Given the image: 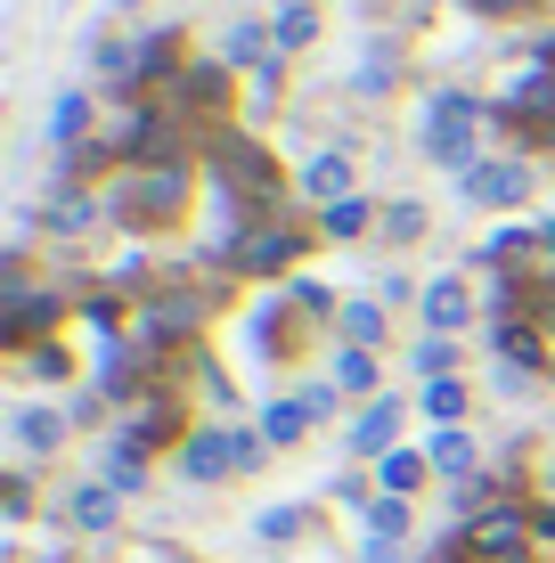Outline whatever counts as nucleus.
<instances>
[{"mask_svg": "<svg viewBox=\"0 0 555 563\" xmlns=\"http://www.w3.org/2000/svg\"><path fill=\"white\" fill-rule=\"evenodd\" d=\"M400 450V400H368L352 417V457H392Z\"/></svg>", "mask_w": 555, "mask_h": 563, "instance_id": "obj_9", "label": "nucleus"}, {"mask_svg": "<svg viewBox=\"0 0 555 563\" xmlns=\"http://www.w3.org/2000/svg\"><path fill=\"white\" fill-rule=\"evenodd\" d=\"M417 376H425V384L457 376V343H449V335H425V343H417Z\"/></svg>", "mask_w": 555, "mask_h": 563, "instance_id": "obj_26", "label": "nucleus"}, {"mask_svg": "<svg viewBox=\"0 0 555 563\" xmlns=\"http://www.w3.org/2000/svg\"><path fill=\"white\" fill-rule=\"evenodd\" d=\"M107 482H114V490H123V498H140V490H147V457L114 441V450H107Z\"/></svg>", "mask_w": 555, "mask_h": 563, "instance_id": "obj_23", "label": "nucleus"}, {"mask_svg": "<svg viewBox=\"0 0 555 563\" xmlns=\"http://www.w3.org/2000/svg\"><path fill=\"white\" fill-rule=\"evenodd\" d=\"M457 188H466L474 205H499V212H507V205H523V197H531V172L514 164V155H482V164H474Z\"/></svg>", "mask_w": 555, "mask_h": 563, "instance_id": "obj_5", "label": "nucleus"}, {"mask_svg": "<svg viewBox=\"0 0 555 563\" xmlns=\"http://www.w3.org/2000/svg\"><path fill=\"white\" fill-rule=\"evenodd\" d=\"M368 539H409V498H368Z\"/></svg>", "mask_w": 555, "mask_h": 563, "instance_id": "obj_24", "label": "nucleus"}, {"mask_svg": "<svg viewBox=\"0 0 555 563\" xmlns=\"http://www.w3.org/2000/svg\"><path fill=\"white\" fill-rule=\"evenodd\" d=\"M474 131H482V99H466V90H442L425 107V155L442 172H474Z\"/></svg>", "mask_w": 555, "mask_h": 563, "instance_id": "obj_2", "label": "nucleus"}, {"mask_svg": "<svg viewBox=\"0 0 555 563\" xmlns=\"http://www.w3.org/2000/svg\"><path fill=\"white\" fill-rule=\"evenodd\" d=\"M302 531H311V507H262V515H254V539H262V548H295Z\"/></svg>", "mask_w": 555, "mask_h": 563, "instance_id": "obj_19", "label": "nucleus"}, {"mask_svg": "<svg viewBox=\"0 0 555 563\" xmlns=\"http://www.w3.org/2000/svg\"><path fill=\"white\" fill-rule=\"evenodd\" d=\"M425 457H433V474H449V482H466V474H474V433H466V424H433V441H425Z\"/></svg>", "mask_w": 555, "mask_h": 563, "instance_id": "obj_13", "label": "nucleus"}, {"mask_svg": "<svg viewBox=\"0 0 555 563\" xmlns=\"http://www.w3.org/2000/svg\"><path fill=\"white\" fill-rule=\"evenodd\" d=\"M278 9H286V0H278Z\"/></svg>", "mask_w": 555, "mask_h": 563, "instance_id": "obj_36", "label": "nucleus"}, {"mask_svg": "<svg viewBox=\"0 0 555 563\" xmlns=\"http://www.w3.org/2000/svg\"><path fill=\"white\" fill-rule=\"evenodd\" d=\"M490 343H499V360L514 367V376H531V367H547V327H540V319H514V310H507V319L490 327Z\"/></svg>", "mask_w": 555, "mask_h": 563, "instance_id": "obj_7", "label": "nucleus"}, {"mask_svg": "<svg viewBox=\"0 0 555 563\" xmlns=\"http://www.w3.org/2000/svg\"><path fill=\"white\" fill-rule=\"evenodd\" d=\"M311 424H319V417H311V400H302V393H295V400H270V409H262V441H270V450H295Z\"/></svg>", "mask_w": 555, "mask_h": 563, "instance_id": "obj_12", "label": "nucleus"}, {"mask_svg": "<svg viewBox=\"0 0 555 563\" xmlns=\"http://www.w3.org/2000/svg\"><path fill=\"white\" fill-rule=\"evenodd\" d=\"M270 57H278V33H270V25L221 33V66H270Z\"/></svg>", "mask_w": 555, "mask_h": 563, "instance_id": "obj_15", "label": "nucleus"}, {"mask_svg": "<svg viewBox=\"0 0 555 563\" xmlns=\"http://www.w3.org/2000/svg\"><path fill=\"white\" fill-rule=\"evenodd\" d=\"M180 474L188 482H229L237 474V424H197V433H180Z\"/></svg>", "mask_w": 555, "mask_h": 563, "instance_id": "obj_4", "label": "nucleus"}, {"mask_svg": "<svg viewBox=\"0 0 555 563\" xmlns=\"http://www.w3.org/2000/svg\"><path fill=\"white\" fill-rule=\"evenodd\" d=\"M57 441H66V417L57 409H16V450L25 457H49Z\"/></svg>", "mask_w": 555, "mask_h": 563, "instance_id": "obj_16", "label": "nucleus"}, {"mask_svg": "<svg viewBox=\"0 0 555 563\" xmlns=\"http://www.w3.org/2000/svg\"><path fill=\"white\" fill-rule=\"evenodd\" d=\"M66 367H74L66 352H25V376H66Z\"/></svg>", "mask_w": 555, "mask_h": 563, "instance_id": "obj_28", "label": "nucleus"}, {"mask_svg": "<svg viewBox=\"0 0 555 563\" xmlns=\"http://www.w3.org/2000/svg\"><path fill=\"white\" fill-rule=\"evenodd\" d=\"M180 205H188V164H140L114 188V221H131V229H164Z\"/></svg>", "mask_w": 555, "mask_h": 563, "instance_id": "obj_1", "label": "nucleus"}, {"mask_svg": "<svg viewBox=\"0 0 555 563\" xmlns=\"http://www.w3.org/2000/svg\"><path fill=\"white\" fill-rule=\"evenodd\" d=\"M66 522H74V531H90V539H107L114 522H123V490H114V482H82V490H66Z\"/></svg>", "mask_w": 555, "mask_h": 563, "instance_id": "obj_6", "label": "nucleus"}, {"mask_svg": "<svg viewBox=\"0 0 555 563\" xmlns=\"http://www.w3.org/2000/svg\"><path fill=\"white\" fill-rule=\"evenodd\" d=\"M425 229H433V212L417 205V197H400V205H385V238H392V245H417V238H425Z\"/></svg>", "mask_w": 555, "mask_h": 563, "instance_id": "obj_22", "label": "nucleus"}, {"mask_svg": "<svg viewBox=\"0 0 555 563\" xmlns=\"http://www.w3.org/2000/svg\"><path fill=\"white\" fill-rule=\"evenodd\" d=\"M335 319H343V343H359V352H385L392 335V302H343Z\"/></svg>", "mask_w": 555, "mask_h": 563, "instance_id": "obj_11", "label": "nucleus"}, {"mask_svg": "<svg viewBox=\"0 0 555 563\" xmlns=\"http://www.w3.org/2000/svg\"><path fill=\"white\" fill-rule=\"evenodd\" d=\"M425 474H433V457H425V450H392V457H376V482H385V498H417V490H425Z\"/></svg>", "mask_w": 555, "mask_h": 563, "instance_id": "obj_14", "label": "nucleus"}, {"mask_svg": "<svg viewBox=\"0 0 555 563\" xmlns=\"http://www.w3.org/2000/svg\"><path fill=\"white\" fill-rule=\"evenodd\" d=\"M302 254V229L278 221V212H262V221H245L237 238H229V269H245V278H270V269H295Z\"/></svg>", "mask_w": 555, "mask_h": 563, "instance_id": "obj_3", "label": "nucleus"}, {"mask_svg": "<svg viewBox=\"0 0 555 563\" xmlns=\"http://www.w3.org/2000/svg\"><path fill=\"white\" fill-rule=\"evenodd\" d=\"M359 563H400V539H368V548H359Z\"/></svg>", "mask_w": 555, "mask_h": 563, "instance_id": "obj_31", "label": "nucleus"}, {"mask_svg": "<svg viewBox=\"0 0 555 563\" xmlns=\"http://www.w3.org/2000/svg\"><path fill=\"white\" fill-rule=\"evenodd\" d=\"M466 9H474V16H523L531 0H466Z\"/></svg>", "mask_w": 555, "mask_h": 563, "instance_id": "obj_30", "label": "nucleus"}, {"mask_svg": "<svg viewBox=\"0 0 555 563\" xmlns=\"http://www.w3.org/2000/svg\"><path fill=\"white\" fill-rule=\"evenodd\" d=\"M319 229H328V238H368V229H385V212H376L368 197H343V205L319 212Z\"/></svg>", "mask_w": 555, "mask_h": 563, "instance_id": "obj_17", "label": "nucleus"}, {"mask_svg": "<svg viewBox=\"0 0 555 563\" xmlns=\"http://www.w3.org/2000/svg\"><path fill=\"white\" fill-rule=\"evenodd\" d=\"M540 254L555 262V221H540Z\"/></svg>", "mask_w": 555, "mask_h": 563, "instance_id": "obj_32", "label": "nucleus"}, {"mask_svg": "<svg viewBox=\"0 0 555 563\" xmlns=\"http://www.w3.org/2000/svg\"><path fill=\"white\" fill-rule=\"evenodd\" d=\"M425 417H433V424H466V384H457V376L425 384Z\"/></svg>", "mask_w": 555, "mask_h": 563, "instance_id": "obj_25", "label": "nucleus"}, {"mask_svg": "<svg viewBox=\"0 0 555 563\" xmlns=\"http://www.w3.org/2000/svg\"><path fill=\"white\" fill-rule=\"evenodd\" d=\"M278 57H295V49H311L319 42V9H311V0H286V9H278Z\"/></svg>", "mask_w": 555, "mask_h": 563, "instance_id": "obj_18", "label": "nucleus"}, {"mask_svg": "<svg viewBox=\"0 0 555 563\" xmlns=\"http://www.w3.org/2000/svg\"><path fill=\"white\" fill-rule=\"evenodd\" d=\"M335 393H376V352H359V343H343L335 352Z\"/></svg>", "mask_w": 555, "mask_h": 563, "instance_id": "obj_21", "label": "nucleus"}, {"mask_svg": "<svg viewBox=\"0 0 555 563\" xmlns=\"http://www.w3.org/2000/svg\"><path fill=\"white\" fill-rule=\"evenodd\" d=\"M547 498H555V465H547Z\"/></svg>", "mask_w": 555, "mask_h": 563, "instance_id": "obj_34", "label": "nucleus"}, {"mask_svg": "<svg viewBox=\"0 0 555 563\" xmlns=\"http://www.w3.org/2000/svg\"><path fill=\"white\" fill-rule=\"evenodd\" d=\"M302 197H311L319 212L343 205V197H352V155H343V147H319L311 164H302Z\"/></svg>", "mask_w": 555, "mask_h": 563, "instance_id": "obj_10", "label": "nucleus"}, {"mask_svg": "<svg viewBox=\"0 0 555 563\" xmlns=\"http://www.w3.org/2000/svg\"><path fill=\"white\" fill-rule=\"evenodd\" d=\"M114 9H140V0H114Z\"/></svg>", "mask_w": 555, "mask_h": 563, "instance_id": "obj_35", "label": "nucleus"}, {"mask_svg": "<svg viewBox=\"0 0 555 563\" xmlns=\"http://www.w3.org/2000/svg\"><path fill=\"white\" fill-rule=\"evenodd\" d=\"M82 131H90V99H82V90H57V107H49V140H57V147H74Z\"/></svg>", "mask_w": 555, "mask_h": 563, "instance_id": "obj_20", "label": "nucleus"}, {"mask_svg": "<svg viewBox=\"0 0 555 563\" xmlns=\"http://www.w3.org/2000/svg\"><path fill=\"white\" fill-rule=\"evenodd\" d=\"M417 310H425V335H457V327L474 319V295H466V278L449 269V278H433L425 295H417Z\"/></svg>", "mask_w": 555, "mask_h": 563, "instance_id": "obj_8", "label": "nucleus"}, {"mask_svg": "<svg viewBox=\"0 0 555 563\" xmlns=\"http://www.w3.org/2000/svg\"><path fill=\"white\" fill-rule=\"evenodd\" d=\"M531 522H540V539H555V507H540V515H531Z\"/></svg>", "mask_w": 555, "mask_h": 563, "instance_id": "obj_33", "label": "nucleus"}, {"mask_svg": "<svg viewBox=\"0 0 555 563\" xmlns=\"http://www.w3.org/2000/svg\"><path fill=\"white\" fill-rule=\"evenodd\" d=\"M90 221H99V212H90V197H66V205L49 212V229H57V238H82Z\"/></svg>", "mask_w": 555, "mask_h": 563, "instance_id": "obj_27", "label": "nucleus"}, {"mask_svg": "<svg viewBox=\"0 0 555 563\" xmlns=\"http://www.w3.org/2000/svg\"><path fill=\"white\" fill-rule=\"evenodd\" d=\"M531 319H540V327H547V343H555V278L540 286V302H531Z\"/></svg>", "mask_w": 555, "mask_h": 563, "instance_id": "obj_29", "label": "nucleus"}]
</instances>
